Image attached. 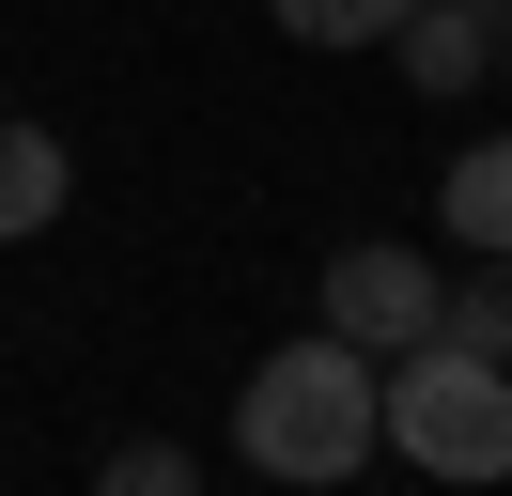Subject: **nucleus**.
I'll return each mask as SVG.
<instances>
[{"label":"nucleus","instance_id":"nucleus-3","mask_svg":"<svg viewBox=\"0 0 512 496\" xmlns=\"http://www.w3.org/2000/svg\"><path fill=\"white\" fill-rule=\"evenodd\" d=\"M435 279L450 264H419V248H342L326 264V326L357 357H404V341H435Z\"/></svg>","mask_w":512,"mask_h":496},{"label":"nucleus","instance_id":"nucleus-1","mask_svg":"<svg viewBox=\"0 0 512 496\" xmlns=\"http://www.w3.org/2000/svg\"><path fill=\"white\" fill-rule=\"evenodd\" d=\"M233 450H249V481H280V496L357 481V465H373V357H357L342 326L280 341V357L233 388Z\"/></svg>","mask_w":512,"mask_h":496},{"label":"nucleus","instance_id":"nucleus-5","mask_svg":"<svg viewBox=\"0 0 512 496\" xmlns=\"http://www.w3.org/2000/svg\"><path fill=\"white\" fill-rule=\"evenodd\" d=\"M63 186H78V155L47 140V124H16V109H0V248H16V233H47V217H63Z\"/></svg>","mask_w":512,"mask_h":496},{"label":"nucleus","instance_id":"nucleus-6","mask_svg":"<svg viewBox=\"0 0 512 496\" xmlns=\"http://www.w3.org/2000/svg\"><path fill=\"white\" fill-rule=\"evenodd\" d=\"M435 217H450V248H497V264H512V140H466V155H450Z\"/></svg>","mask_w":512,"mask_h":496},{"label":"nucleus","instance_id":"nucleus-8","mask_svg":"<svg viewBox=\"0 0 512 496\" xmlns=\"http://www.w3.org/2000/svg\"><path fill=\"white\" fill-rule=\"evenodd\" d=\"M264 16H280L295 47H388V31H404V0H264Z\"/></svg>","mask_w":512,"mask_h":496},{"label":"nucleus","instance_id":"nucleus-7","mask_svg":"<svg viewBox=\"0 0 512 496\" xmlns=\"http://www.w3.org/2000/svg\"><path fill=\"white\" fill-rule=\"evenodd\" d=\"M435 326L481 341V357H512V264L497 248H466V279H435Z\"/></svg>","mask_w":512,"mask_h":496},{"label":"nucleus","instance_id":"nucleus-9","mask_svg":"<svg viewBox=\"0 0 512 496\" xmlns=\"http://www.w3.org/2000/svg\"><path fill=\"white\" fill-rule=\"evenodd\" d=\"M94 496H202V465L171 450V434H125V450L94 465Z\"/></svg>","mask_w":512,"mask_h":496},{"label":"nucleus","instance_id":"nucleus-4","mask_svg":"<svg viewBox=\"0 0 512 496\" xmlns=\"http://www.w3.org/2000/svg\"><path fill=\"white\" fill-rule=\"evenodd\" d=\"M388 47H404L419 93H466V78H497V62H512V0H404Z\"/></svg>","mask_w":512,"mask_h":496},{"label":"nucleus","instance_id":"nucleus-2","mask_svg":"<svg viewBox=\"0 0 512 496\" xmlns=\"http://www.w3.org/2000/svg\"><path fill=\"white\" fill-rule=\"evenodd\" d=\"M373 450H404L419 481H512V357H481L450 326L373 357Z\"/></svg>","mask_w":512,"mask_h":496}]
</instances>
